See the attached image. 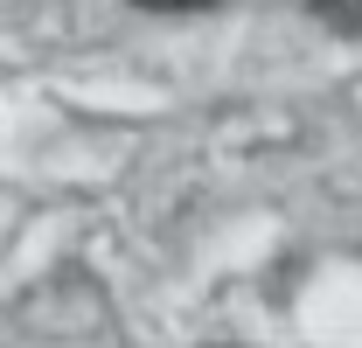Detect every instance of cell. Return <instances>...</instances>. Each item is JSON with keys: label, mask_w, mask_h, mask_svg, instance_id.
Here are the masks:
<instances>
[{"label": "cell", "mask_w": 362, "mask_h": 348, "mask_svg": "<svg viewBox=\"0 0 362 348\" xmlns=\"http://www.w3.org/2000/svg\"><path fill=\"white\" fill-rule=\"evenodd\" d=\"M314 21L334 35H356L362 42V0H314Z\"/></svg>", "instance_id": "1"}, {"label": "cell", "mask_w": 362, "mask_h": 348, "mask_svg": "<svg viewBox=\"0 0 362 348\" xmlns=\"http://www.w3.org/2000/svg\"><path fill=\"white\" fill-rule=\"evenodd\" d=\"M146 14H209V7H223V0H133Z\"/></svg>", "instance_id": "2"}]
</instances>
